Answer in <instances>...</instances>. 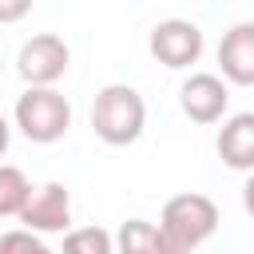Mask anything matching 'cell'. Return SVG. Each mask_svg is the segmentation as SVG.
Returning <instances> with one entry per match:
<instances>
[{"label": "cell", "instance_id": "6da1fadb", "mask_svg": "<svg viewBox=\"0 0 254 254\" xmlns=\"http://www.w3.org/2000/svg\"><path fill=\"white\" fill-rule=\"evenodd\" d=\"M155 226L163 234V250L167 254H190L218 230V206H214V198L187 190V194L167 198V206H163Z\"/></svg>", "mask_w": 254, "mask_h": 254}, {"label": "cell", "instance_id": "7a4b0ae2", "mask_svg": "<svg viewBox=\"0 0 254 254\" xmlns=\"http://www.w3.org/2000/svg\"><path fill=\"white\" fill-rule=\"evenodd\" d=\"M91 127L107 147H127L147 127V103L127 83H107L91 103Z\"/></svg>", "mask_w": 254, "mask_h": 254}, {"label": "cell", "instance_id": "3957f363", "mask_svg": "<svg viewBox=\"0 0 254 254\" xmlns=\"http://www.w3.org/2000/svg\"><path fill=\"white\" fill-rule=\"evenodd\" d=\"M16 127L32 143H56L71 127V103L56 87H28L16 99Z\"/></svg>", "mask_w": 254, "mask_h": 254}, {"label": "cell", "instance_id": "277c9868", "mask_svg": "<svg viewBox=\"0 0 254 254\" xmlns=\"http://www.w3.org/2000/svg\"><path fill=\"white\" fill-rule=\"evenodd\" d=\"M67 60H71L67 44L52 32H40V36L24 40V48L16 56V71L28 79V87H52L67 71Z\"/></svg>", "mask_w": 254, "mask_h": 254}, {"label": "cell", "instance_id": "5b68a950", "mask_svg": "<svg viewBox=\"0 0 254 254\" xmlns=\"http://www.w3.org/2000/svg\"><path fill=\"white\" fill-rule=\"evenodd\" d=\"M151 56L163 67H190L202 56V28L190 20H179V16L159 20L151 28Z\"/></svg>", "mask_w": 254, "mask_h": 254}, {"label": "cell", "instance_id": "8992f818", "mask_svg": "<svg viewBox=\"0 0 254 254\" xmlns=\"http://www.w3.org/2000/svg\"><path fill=\"white\" fill-rule=\"evenodd\" d=\"M20 222L28 234H64L67 222H71V194L64 183H44V187H32L24 210H20Z\"/></svg>", "mask_w": 254, "mask_h": 254}, {"label": "cell", "instance_id": "52a82bcc", "mask_svg": "<svg viewBox=\"0 0 254 254\" xmlns=\"http://www.w3.org/2000/svg\"><path fill=\"white\" fill-rule=\"evenodd\" d=\"M226 103H230L226 79H218L214 71H194V75L179 87V107H183L187 119H194V123H218V119L226 115Z\"/></svg>", "mask_w": 254, "mask_h": 254}, {"label": "cell", "instance_id": "ba28073f", "mask_svg": "<svg viewBox=\"0 0 254 254\" xmlns=\"http://www.w3.org/2000/svg\"><path fill=\"white\" fill-rule=\"evenodd\" d=\"M218 67L230 83L254 87V24H234L218 40Z\"/></svg>", "mask_w": 254, "mask_h": 254}, {"label": "cell", "instance_id": "9c48e42d", "mask_svg": "<svg viewBox=\"0 0 254 254\" xmlns=\"http://www.w3.org/2000/svg\"><path fill=\"white\" fill-rule=\"evenodd\" d=\"M218 159L230 171H254V111H238L218 131Z\"/></svg>", "mask_w": 254, "mask_h": 254}, {"label": "cell", "instance_id": "30bf717a", "mask_svg": "<svg viewBox=\"0 0 254 254\" xmlns=\"http://www.w3.org/2000/svg\"><path fill=\"white\" fill-rule=\"evenodd\" d=\"M115 254H167V250H163V234L155 222L127 218L115 234Z\"/></svg>", "mask_w": 254, "mask_h": 254}, {"label": "cell", "instance_id": "8fae6325", "mask_svg": "<svg viewBox=\"0 0 254 254\" xmlns=\"http://www.w3.org/2000/svg\"><path fill=\"white\" fill-rule=\"evenodd\" d=\"M32 194V183L20 167H8L0 163V218H20L24 202Z\"/></svg>", "mask_w": 254, "mask_h": 254}, {"label": "cell", "instance_id": "7c38bea8", "mask_svg": "<svg viewBox=\"0 0 254 254\" xmlns=\"http://www.w3.org/2000/svg\"><path fill=\"white\" fill-rule=\"evenodd\" d=\"M60 254H115V238L103 226H79L64 234V250Z\"/></svg>", "mask_w": 254, "mask_h": 254}, {"label": "cell", "instance_id": "4fadbf2b", "mask_svg": "<svg viewBox=\"0 0 254 254\" xmlns=\"http://www.w3.org/2000/svg\"><path fill=\"white\" fill-rule=\"evenodd\" d=\"M0 254H56L40 234H28V230H8L0 234Z\"/></svg>", "mask_w": 254, "mask_h": 254}, {"label": "cell", "instance_id": "5bb4252c", "mask_svg": "<svg viewBox=\"0 0 254 254\" xmlns=\"http://www.w3.org/2000/svg\"><path fill=\"white\" fill-rule=\"evenodd\" d=\"M20 16H28V0H0V24H12Z\"/></svg>", "mask_w": 254, "mask_h": 254}, {"label": "cell", "instance_id": "9a60e30c", "mask_svg": "<svg viewBox=\"0 0 254 254\" xmlns=\"http://www.w3.org/2000/svg\"><path fill=\"white\" fill-rule=\"evenodd\" d=\"M242 206H246V214L254 218V171H250V179H246V187H242Z\"/></svg>", "mask_w": 254, "mask_h": 254}, {"label": "cell", "instance_id": "2e32d148", "mask_svg": "<svg viewBox=\"0 0 254 254\" xmlns=\"http://www.w3.org/2000/svg\"><path fill=\"white\" fill-rule=\"evenodd\" d=\"M8 139H12V127H8V119L0 115V155L8 151Z\"/></svg>", "mask_w": 254, "mask_h": 254}]
</instances>
